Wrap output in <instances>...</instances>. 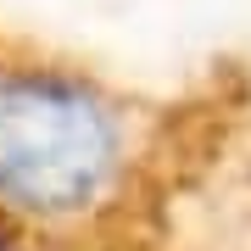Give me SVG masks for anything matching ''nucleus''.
<instances>
[{
	"instance_id": "1",
	"label": "nucleus",
	"mask_w": 251,
	"mask_h": 251,
	"mask_svg": "<svg viewBox=\"0 0 251 251\" xmlns=\"http://www.w3.org/2000/svg\"><path fill=\"white\" fill-rule=\"evenodd\" d=\"M240 67L151 95L0 28V251H168L224 156Z\"/></svg>"
},
{
	"instance_id": "2",
	"label": "nucleus",
	"mask_w": 251,
	"mask_h": 251,
	"mask_svg": "<svg viewBox=\"0 0 251 251\" xmlns=\"http://www.w3.org/2000/svg\"><path fill=\"white\" fill-rule=\"evenodd\" d=\"M201 206H229V212L246 224V240H251V62L240 67V100H234V117H229L224 156H218L206 190L196 196L190 218H196Z\"/></svg>"
}]
</instances>
